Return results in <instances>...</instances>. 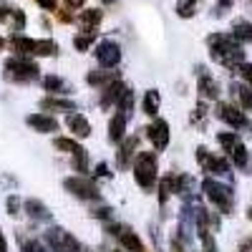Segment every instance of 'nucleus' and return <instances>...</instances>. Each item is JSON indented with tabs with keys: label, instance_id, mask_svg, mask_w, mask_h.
Returning <instances> with one entry per match:
<instances>
[{
	"label": "nucleus",
	"instance_id": "nucleus-1",
	"mask_svg": "<svg viewBox=\"0 0 252 252\" xmlns=\"http://www.w3.org/2000/svg\"><path fill=\"white\" fill-rule=\"evenodd\" d=\"M131 169H134V182L144 189V192H152L159 182V161L154 152H136L134 161H131Z\"/></svg>",
	"mask_w": 252,
	"mask_h": 252
},
{
	"label": "nucleus",
	"instance_id": "nucleus-2",
	"mask_svg": "<svg viewBox=\"0 0 252 252\" xmlns=\"http://www.w3.org/2000/svg\"><path fill=\"white\" fill-rule=\"evenodd\" d=\"M3 76L10 83H33V81L40 78V68H38L35 61H31L26 56H13V58L5 61Z\"/></svg>",
	"mask_w": 252,
	"mask_h": 252
},
{
	"label": "nucleus",
	"instance_id": "nucleus-3",
	"mask_svg": "<svg viewBox=\"0 0 252 252\" xmlns=\"http://www.w3.org/2000/svg\"><path fill=\"white\" fill-rule=\"evenodd\" d=\"M202 192H204V197L212 202L222 215H227L229 209H232V204H235L232 189H229L227 184H222V182H217V179H212V177H207L202 182Z\"/></svg>",
	"mask_w": 252,
	"mask_h": 252
},
{
	"label": "nucleus",
	"instance_id": "nucleus-4",
	"mask_svg": "<svg viewBox=\"0 0 252 252\" xmlns=\"http://www.w3.org/2000/svg\"><path fill=\"white\" fill-rule=\"evenodd\" d=\"M43 245L51 252H83L81 242L63 227H48L43 232Z\"/></svg>",
	"mask_w": 252,
	"mask_h": 252
},
{
	"label": "nucleus",
	"instance_id": "nucleus-5",
	"mask_svg": "<svg viewBox=\"0 0 252 252\" xmlns=\"http://www.w3.org/2000/svg\"><path fill=\"white\" fill-rule=\"evenodd\" d=\"M63 187H66L76 199H83V202H101L98 187H96L91 179L81 177V174H76V177H66V179H63Z\"/></svg>",
	"mask_w": 252,
	"mask_h": 252
},
{
	"label": "nucleus",
	"instance_id": "nucleus-6",
	"mask_svg": "<svg viewBox=\"0 0 252 252\" xmlns=\"http://www.w3.org/2000/svg\"><path fill=\"white\" fill-rule=\"evenodd\" d=\"M121 46L116 43V40H101V43L96 46V61L98 66L103 71H114L119 63H121Z\"/></svg>",
	"mask_w": 252,
	"mask_h": 252
},
{
	"label": "nucleus",
	"instance_id": "nucleus-7",
	"mask_svg": "<svg viewBox=\"0 0 252 252\" xmlns=\"http://www.w3.org/2000/svg\"><path fill=\"white\" fill-rule=\"evenodd\" d=\"M197 161L199 166L207 172V174H212V177H224L229 174V161L224 157H215V154H209L204 146H199L197 149Z\"/></svg>",
	"mask_w": 252,
	"mask_h": 252
},
{
	"label": "nucleus",
	"instance_id": "nucleus-8",
	"mask_svg": "<svg viewBox=\"0 0 252 252\" xmlns=\"http://www.w3.org/2000/svg\"><path fill=\"white\" fill-rule=\"evenodd\" d=\"M144 131H146V139L152 141V146L157 152H164L166 146H169V124L164 119H154Z\"/></svg>",
	"mask_w": 252,
	"mask_h": 252
},
{
	"label": "nucleus",
	"instance_id": "nucleus-9",
	"mask_svg": "<svg viewBox=\"0 0 252 252\" xmlns=\"http://www.w3.org/2000/svg\"><path fill=\"white\" fill-rule=\"evenodd\" d=\"M217 116H220L224 124L232 126V129H245V126L250 124V121H247V114H245L242 109L232 106V103H220V106H217Z\"/></svg>",
	"mask_w": 252,
	"mask_h": 252
},
{
	"label": "nucleus",
	"instance_id": "nucleus-10",
	"mask_svg": "<svg viewBox=\"0 0 252 252\" xmlns=\"http://www.w3.org/2000/svg\"><path fill=\"white\" fill-rule=\"evenodd\" d=\"M136 149H139V136H126L119 146V152H116V166L124 172V169H129L134 157H136Z\"/></svg>",
	"mask_w": 252,
	"mask_h": 252
},
{
	"label": "nucleus",
	"instance_id": "nucleus-11",
	"mask_svg": "<svg viewBox=\"0 0 252 252\" xmlns=\"http://www.w3.org/2000/svg\"><path fill=\"white\" fill-rule=\"evenodd\" d=\"M26 124L31 126L33 131H38V134H53V131H58L61 126H58V121L51 116V114H31L28 119H26Z\"/></svg>",
	"mask_w": 252,
	"mask_h": 252
},
{
	"label": "nucleus",
	"instance_id": "nucleus-12",
	"mask_svg": "<svg viewBox=\"0 0 252 252\" xmlns=\"http://www.w3.org/2000/svg\"><path fill=\"white\" fill-rule=\"evenodd\" d=\"M40 109L46 114H68V111H76V103L63 96H48V98H40Z\"/></svg>",
	"mask_w": 252,
	"mask_h": 252
},
{
	"label": "nucleus",
	"instance_id": "nucleus-13",
	"mask_svg": "<svg viewBox=\"0 0 252 252\" xmlns=\"http://www.w3.org/2000/svg\"><path fill=\"white\" fill-rule=\"evenodd\" d=\"M66 124H68V129H71V134H73L76 139H86V136H91V121L83 116V114H68Z\"/></svg>",
	"mask_w": 252,
	"mask_h": 252
},
{
	"label": "nucleus",
	"instance_id": "nucleus-14",
	"mask_svg": "<svg viewBox=\"0 0 252 252\" xmlns=\"http://www.w3.org/2000/svg\"><path fill=\"white\" fill-rule=\"evenodd\" d=\"M26 215L31 217V220H35V222H51L53 220V215H51V209L40 202V199H26Z\"/></svg>",
	"mask_w": 252,
	"mask_h": 252
},
{
	"label": "nucleus",
	"instance_id": "nucleus-15",
	"mask_svg": "<svg viewBox=\"0 0 252 252\" xmlns=\"http://www.w3.org/2000/svg\"><path fill=\"white\" fill-rule=\"evenodd\" d=\"M126 119L124 114H114L111 121H109V141L111 144H121L126 139Z\"/></svg>",
	"mask_w": 252,
	"mask_h": 252
},
{
	"label": "nucleus",
	"instance_id": "nucleus-16",
	"mask_svg": "<svg viewBox=\"0 0 252 252\" xmlns=\"http://www.w3.org/2000/svg\"><path fill=\"white\" fill-rule=\"evenodd\" d=\"M114 81H121L119 71H91L86 76V83L89 86H96V89H103V86H109V83H114Z\"/></svg>",
	"mask_w": 252,
	"mask_h": 252
},
{
	"label": "nucleus",
	"instance_id": "nucleus-17",
	"mask_svg": "<svg viewBox=\"0 0 252 252\" xmlns=\"http://www.w3.org/2000/svg\"><path fill=\"white\" fill-rule=\"evenodd\" d=\"M126 86H124V81H114V83H109V86H103L101 91V109H109V106H116V101H119V96H121V91H124Z\"/></svg>",
	"mask_w": 252,
	"mask_h": 252
},
{
	"label": "nucleus",
	"instance_id": "nucleus-18",
	"mask_svg": "<svg viewBox=\"0 0 252 252\" xmlns=\"http://www.w3.org/2000/svg\"><path fill=\"white\" fill-rule=\"evenodd\" d=\"M8 43L15 51V56H33V51H35V40L28 35H20V33H13V38Z\"/></svg>",
	"mask_w": 252,
	"mask_h": 252
},
{
	"label": "nucleus",
	"instance_id": "nucleus-19",
	"mask_svg": "<svg viewBox=\"0 0 252 252\" xmlns=\"http://www.w3.org/2000/svg\"><path fill=\"white\" fill-rule=\"evenodd\" d=\"M40 86H43V91H48L51 96H63V94H68V83L63 81L61 76H43L40 78Z\"/></svg>",
	"mask_w": 252,
	"mask_h": 252
},
{
	"label": "nucleus",
	"instance_id": "nucleus-20",
	"mask_svg": "<svg viewBox=\"0 0 252 252\" xmlns=\"http://www.w3.org/2000/svg\"><path fill=\"white\" fill-rule=\"evenodd\" d=\"M199 96L215 101L220 96V83L209 76V73H199Z\"/></svg>",
	"mask_w": 252,
	"mask_h": 252
},
{
	"label": "nucleus",
	"instance_id": "nucleus-21",
	"mask_svg": "<svg viewBox=\"0 0 252 252\" xmlns=\"http://www.w3.org/2000/svg\"><path fill=\"white\" fill-rule=\"evenodd\" d=\"M119 242H121L124 252H146L144 242L139 240V235H136V232H131V229H121Z\"/></svg>",
	"mask_w": 252,
	"mask_h": 252
},
{
	"label": "nucleus",
	"instance_id": "nucleus-22",
	"mask_svg": "<svg viewBox=\"0 0 252 252\" xmlns=\"http://www.w3.org/2000/svg\"><path fill=\"white\" fill-rule=\"evenodd\" d=\"M159 103H161V96L157 89H149V91H144V98H141V111L146 116H157L159 114Z\"/></svg>",
	"mask_w": 252,
	"mask_h": 252
},
{
	"label": "nucleus",
	"instance_id": "nucleus-23",
	"mask_svg": "<svg viewBox=\"0 0 252 252\" xmlns=\"http://www.w3.org/2000/svg\"><path fill=\"white\" fill-rule=\"evenodd\" d=\"M103 20V10L101 8H86V10H81L78 15V23L81 28H86V31H96V26Z\"/></svg>",
	"mask_w": 252,
	"mask_h": 252
},
{
	"label": "nucleus",
	"instance_id": "nucleus-24",
	"mask_svg": "<svg viewBox=\"0 0 252 252\" xmlns=\"http://www.w3.org/2000/svg\"><path fill=\"white\" fill-rule=\"evenodd\" d=\"M227 154L232 157V164L237 166V169H247V166H250V152H247V146L242 141L235 146L232 152H227Z\"/></svg>",
	"mask_w": 252,
	"mask_h": 252
},
{
	"label": "nucleus",
	"instance_id": "nucleus-25",
	"mask_svg": "<svg viewBox=\"0 0 252 252\" xmlns=\"http://www.w3.org/2000/svg\"><path fill=\"white\" fill-rule=\"evenodd\" d=\"M232 35L237 43H252V23H247V20H237V23L232 26Z\"/></svg>",
	"mask_w": 252,
	"mask_h": 252
},
{
	"label": "nucleus",
	"instance_id": "nucleus-26",
	"mask_svg": "<svg viewBox=\"0 0 252 252\" xmlns=\"http://www.w3.org/2000/svg\"><path fill=\"white\" fill-rule=\"evenodd\" d=\"M71 157H73V159H71V166H73V172H78V174L83 177V174L89 172V152H86V149H83V146H81V149H78V152H73Z\"/></svg>",
	"mask_w": 252,
	"mask_h": 252
},
{
	"label": "nucleus",
	"instance_id": "nucleus-27",
	"mask_svg": "<svg viewBox=\"0 0 252 252\" xmlns=\"http://www.w3.org/2000/svg\"><path fill=\"white\" fill-rule=\"evenodd\" d=\"M131 106H134V91L131 89H124L121 96H119V101H116V109H119V114H124L126 119H129Z\"/></svg>",
	"mask_w": 252,
	"mask_h": 252
},
{
	"label": "nucleus",
	"instance_id": "nucleus-28",
	"mask_svg": "<svg viewBox=\"0 0 252 252\" xmlns=\"http://www.w3.org/2000/svg\"><path fill=\"white\" fill-rule=\"evenodd\" d=\"M56 53H58V43H56V40H51V38H46V40H35V51H33V56L51 58V56H56Z\"/></svg>",
	"mask_w": 252,
	"mask_h": 252
},
{
	"label": "nucleus",
	"instance_id": "nucleus-29",
	"mask_svg": "<svg viewBox=\"0 0 252 252\" xmlns=\"http://www.w3.org/2000/svg\"><path fill=\"white\" fill-rule=\"evenodd\" d=\"M94 38H96V31H86V33H78V35H73V48L76 51H89L91 48V43H94Z\"/></svg>",
	"mask_w": 252,
	"mask_h": 252
},
{
	"label": "nucleus",
	"instance_id": "nucleus-30",
	"mask_svg": "<svg viewBox=\"0 0 252 252\" xmlns=\"http://www.w3.org/2000/svg\"><path fill=\"white\" fill-rule=\"evenodd\" d=\"M53 146H56L58 152H68V154H73V152L81 149V144L76 139H68V136H56L53 139Z\"/></svg>",
	"mask_w": 252,
	"mask_h": 252
},
{
	"label": "nucleus",
	"instance_id": "nucleus-31",
	"mask_svg": "<svg viewBox=\"0 0 252 252\" xmlns=\"http://www.w3.org/2000/svg\"><path fill=\"white\" fill-rule=\"evenodd\" d=\"M217 141H220V146L224 152H232L235 146L240 144V136L235 131H222V134H217Z\"/></svg>",
	"mask_w": 252,
	"mask_h": 252
},
{
	"label": "nucleus",
	"instance_id": "nucleus-32",
	"mask_svg": "<svg viewBox=\"0 0 252 252\" xmlns=\"http://www.w3.org/2000/svg\"><path fill=\"white\" fill-rule=\"evenodd\" d=\"M8 26H10V31H13V33H20V31L26 28V13H23V10H18V8H13Z\"/></svg>",
	"mask_w": 252,
	"mask_h": 252
},
{
	"label": "nucleus",
	"instance_id": "nucleus-33",
	"mask_svg": "<svg viewBox=\"0 0 252 252\" xmlns=\"http://www.w3.org/2000/svg\"><path fill=\"white\" fill-rule=\"evenodd\" d=\"M237 96H240V103H242V111H252V89L250 86H235Z\"/></svg>",
	"mask_w": 252,
	"mask_h": 252
},
{
	"label": "nucleus",
	"instance_id": "nucleus-34",
	"mask_svg": "<svg viewBox=\"0 0 252 252\" xmlns=\"http://www.w3.org/2000/svg\"><path fill=\"white\" fill-rule=\"evenodd\" d=\"M5 204H8V215H10V217H18L20 209H23V199H20L18 194H10V197L5 199Z\"/></svg>",
	"mask_w": 252,
	"mask_h": 252
},
{
	"label": "nucleus",
	"instance_id": "nucleus-35",
	"mask_svg": "<svg viewBox=\"0 0 252 252\" xmlns=\"http://www.w3.org/2000/svg\"><path fill=\"white\" fill-rule=\"evenodd\" d=\"M20 252H46V245L40 240H20Z\"/></svg>",
	"mask_w": 252,
	"mask_h": 252
},
{
	"label": "nucleus",
	"instance_id": "nucleus-36",
	"mask_svg": "<svg viewBox=\"0 0 252 252\" xmlns=\"http://www.w3.org/2000/svg\"><path fill=\"white\" fill-rule=\"evenodd\" d=\"M177 15L179 18H192L194 15V3L192 0H182V3H177Z\"/></svg>",
	"mask_w": 252,
	"mask_h": 252
},
{
	"label": "nucleus",
	"instance_id": "nucleus-37",
	"mask_svg": "<svg viewBox=\"0 0 252 252\" xmlns=\"http://www.w3.org/2000/svg\"><path fill=\"white\" fill-rule=\"evenodd\" d=\"M94 177H96V179H101V177H103V179H111L109 164H106V161H98V164H96V172H94Z\"/></svg>",
	"mask_w": 252,
	"mask_h": 252
},
{
	"label": "nucleus",
	"instance_id": "nucleus-38",
	"mask_svg": "<svg viewBox=\"0 0 252 252\" xmlns=\"http://www.w3.org/2000/svg\"><path fill=\"white\" fill-rule=\"evenodd\" d=\"M111 212H114V209L109 204H103V207H96L94 209V217L96 220H111Z\"/></svg>",
	"mask_w": 252,
	"mask_h": 252
},
{
	"label": "nucleus",
	"instance_id": "nucleus-39",
	"mask_svg": "<svg viewBox=\"0 0 252 252\" xmlns=\"http://www.w3.org/2000/svg\"><path fill=\"white\" fill-rule=\"evenodd\" d=\"M240 73H242L245 83L252 89V63H242V66H240Z\"/></svg>",
	"mask_w": 252,
	"mask_h": 252
},
{
	"label": "nucleus",
	"instance_id": "nucleus-40",
	"mask_svg": "<svg viewBox=\"0 0 252 252\" xmlns=\"http://www.w3.org/2000/svg\"><path fill=\"white\" fill-rule=\"evenodd\" d=\"M13 13V5H0V23H8Z\"/></svg>",
	"mask_w": 252,
	"mask_h": 252
},
{
	"label": "nucleus",
	"instance_id": "nucleus-41",
	"mask_svg": "<svg viewBox=\"0 0 252 252\" xmlns=\"http://www.w3.org/2000/svg\"><path fill=\"white\" fill-rule=\"evenodd\" d=\"M56 15H58L61 23H71V20H73V13H71V10H58Z\"/></svg>",
	"mask_w": 252,
	"mask_h": 252
},
{
	"label": "nucleus",
	"instance_id": "nucleus-42",
	"mask_svg": "<svg viewBox=\"0 0 252 252\" xmlns=\"http://www.w3.org/2000/svg\"><path fill=\"white\" fill-rule=\"evenodd\" d=\"M38 5L43 8V10H56V5H58V0H38Z\"/></svg>",
	"mask_w": 252,
	"mask_h": 252
},
{
	"label": "nucleus",
	"instance_id": "nucleus-43",
	"mask_svg": "<svg viewBox=\"0 0 252 252\" xmlns=\"http://www.w3.org/2000/svg\"><path fill=\"white\" fill-rule=\"evenodd\" d=\"M66 3H68L71 8H81L83 3H86V0H66Z\"/></svg>",
	"mask_w": 252,
	"mask_h": 252
},
{
	"label": "nucleus",
	"instance_id": "nucleus-44",
	"mask_svg": "<svg viewBox=\"0 0 252 252\" xmlns=\"http://www.w3.org/2000/svg\"><path fill=\"white\" fill-rule=\"evenodd\" d=\"M0 252H8V242H5L3 232H0Z\"/></svg>",
	"mask_w": 252,
	"mask_h": 252
},
{
	"label": "nucleus",
	"instance_id": "nucleus-45",
	"mask_svg": "<svg viewBox=\"0 0 252 252\" xmlns=\"http://www.w3.org/2000/svg\"><path fill=\"white\" fill-rule=\"evenodd\" d=\"M5 46H8V40H5V38H3V35H0V51H3V48H5Z\"/></svg>",
	"mask_w": 252,
	"mask_h": 252
},
{
	"label": "nucleus",
	"instance_id": "nucleus-46",
	"mask_svg": "<svg viewBox=\"0 0 252 252\" xmlns=\"http://www.w3.org/2000/svg\"><path fill=\"white\" fill-rule=\"evenodd\" d=\"M247 247H252V237H250V242H247V245H242V252H245Z\"/></svg>",
	"mask_w": 252,
	"mask_h": 252
},
{
	"label": "nucleus",
	"instance_id": "nucleus-47",
	"mask_svg": "<svg viewBox=\"0 0 252 252\" xmlns=\"http://www.w3.org/2000/svg\"><path fill=\"white\" fill-rule=\"evenodd\" d=\"M101 3H116V0H101Z\"/></svg>",
	"mask_w": 252,
	"mask_h": 252
},
{
	"label": "nucleus",
	"instance_id": "nucleus-48",
	"mask_svg": "<svg viewBox=\"0 0 252 252\" xmlns=\"http://www.w3.org/2000/svg\"><path fill=\"white\" fill-rule=\"evenodd\" d=\"M114 252H121V250H114Z\"/></svg>",
	"mask_w": 252,
	"mask_h": 252
},
{
	"label": "nucleus",
	"instance_id": "nucleus-49",
	"mask_svg": "<svg viewBox=\"0 0 252 252\" xmlns=\"http://www.w3.org/2000/svg\"><path fill=\"white\" fill-rule=\"evenodd\" d=\"M192 3H197V0H192Z\"/></svg>",
	"mask_w": 252,
	"mask_h": 252
}]
</instances>
